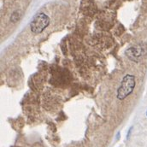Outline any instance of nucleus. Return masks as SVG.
Segmentation results:
<instances>
[{
	"label": "nucleus",
	"mask_w": 147,
	"mask_h": 147,
	"mask_svg": "<svg viewBox=\"0 0 147 147\" xmlns=\"http://www.w3.org/2000/svg\"><path fill=\"white\" fill-rule=\"evenodd\" d=\"M136 86L135 76L132 74H126L117 89V98L119 100H124L127 98L134 90Z\"/></svg>",
	"instance_id": "f257e3e1"
},
{
	"label": "nucleus",
	"mask_w": 147,
	"mask_h": 147,
	"mask_svg": "<svg viewBox=\"0 0 147 147\" xmlns=\"http://www.w3.org/2000/svg\"><path fill=\"white\" fill-rule=\"evenodd\" d=\"M50 24V18L45 13H39L34 16L33 21L30 24L31 31L35 34H41Z\"/></svg>",
	"instance_id": "f03ea898"
},
{
	"label": "nucleus",
	"mask_w": 147,
	"mask_h": 147,
	"mask_svg": "<svg viewBox=\"0 0 147 147\" xmlns=\"http://www.w3.org/2000/svg\"><path fill=\"white\" fill-rule=\"evenodd\" d=\"M126 54L132 61L137 62L142 55V49L140 47H132L127 50Z\"/></svg>",
	"instance_id": "7ed1b4c3"
},
{
	"label": "nucleus",
	"mask_w": 147,
	"mask_h": 147,
	"mask_svg": "<svg viewBox=\"0 0 147 147\" xmlns=\"http://www.w3.org/2000/svg\"><path fill=\"white\" fill-rule=\"evenodd\" d=\"M146 115H147V111H146Z\"/></svg>",
	"instance_id": "20e7f679"
}]
</instances>
